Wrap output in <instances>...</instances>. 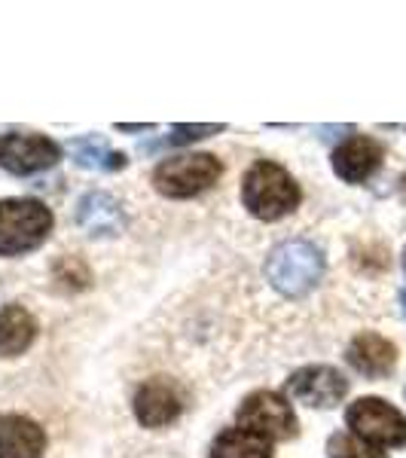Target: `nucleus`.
I'll list each match as a JSON object with an SVG mask.
<instances>
[{
	"label": "nucleus",
	"instance_id": "nucleus-6",
	"mask_svg": "<svg viewBox=\"0 0 406 458\" xmlns=\"http://www.w3.org/2000/svg\"><path fill=\"white\" fill-rule=\"evenodd\" d=\"M239 425L269 440H287L297 434V416L291 403L275 391H257L239 410Z\"/></svg>",
	"mask_w": 406,
	"mask_h": 458
},
{
	"label": "nucleus",
	"instance_id": "nucleus-21",
	"mask_svg": "<svg viewBox=\"0 0 406 458\" xmlns=\"http://www.w3.org/2000/svg\"><path fill=\"white\" fill-rule=\"evenodd\" d=\"M401 193H403V199H406V174L401 177Z\"/></svg>",
	"mask_w": 406,
	"mask_h": 458
},
{
	"label": "nucleus",
	"instance_id": "nucleus-7",
	"mask_svg": "<svg viewBox=\"0 0 406 458\" xmlns=\"http://www.w3.org/2000/svg\"><path fill=\"white\" fill-rule=\"evenodd\" d=\"M62 157V147L43 135H4L0 138V165L13 174H34L55 165Z\"/></svg>",
	"mask_w": 406,
	"mask_h": 458
},
{
	"label": "nucleus",
	"instance_id": "nucleus-18",
	"mask_svg": "<svg viewBox=\"0 0 406 458\" xmlns=\"http://www.w3.org/2000/svg\"><path fill=\"white\" fill-rule=\"evenodd\" d=\"M327 455L330 458H385V453H379V449L370 446L367 440L351 437V434H334L327 443Z\"/></svg>",
	"mask_w": 406,
	"mask_h": 458
},
{
	"label": "nucleus",
	"instance_id": "nucleus-22",
	"mask_svg": "<svg viewBox=\"0 0 406 458\" xmlns=\"http://www.w3.org/2000/svg\"><path fill=\"white\" fill-rule=\"evenodd\" d=\"M401 306H403V315H406V291L401 293Z\"/></svg>",
	"mask_w": 406,
	"mask_h": 458
},
{
	"label": "nucleus",
	"instance_id": "nucleus-3",
	"mask_svg": "<svg viewBox=\"0 0 406 458\" xmlns=\"http://www.w3.org/2000/svg\"><path fill=\"white\" fill-rule=\"evenodd\" d=\"M53 229V211L34 199H6L0 202V254H25L43 245Z\"/></svg>",
	"mask_w": 406,
	"mask_h": 458
},
{
	"label": "nucleus",
	"instance_id": "nucleus-4",
	"mask_svg": "<svg viewBox=\"0 0 406 458\" xmlns=\"http://www.w3.org/2000/svg\"><path fill=\"white\" fill-rule=\"evenodd\" d=\"M224 165L211 153H190V157L165 159L153 172V187L168 199H190L205 193L208 187L217 183Z\"/></svg>",
	"mask_w": 406,
	"mask_h": 458
},
{
	"label": "nucleus",
	"instance_id": "nucleus-1",
	"mask_svg": "<svg viewBox=\"0 0 406 458\" xmlns=\"http://www.w3.org/2000/svg\"><path fill=\"white\" fill-rule=\"evenodd\" d=\"M241 199H245V208L257 220H278L300 205V187L282 165H275V162H257L245 174Z\"/></svg>",
	"mask_w": 406,
	"mask_h": 458
},
{
	"label": "nucleus",
	"instance_id": "nucleus-13",
	"mask_svg": "<svg viewBox=\"0 0 406 458\" xmlns=\"http://www.w3.org/2000/svg\"><path fill=\"white\" fill-rule=\"evenodd\" d=\"M349 364L358 373L370 376V379H379V376H388L394 370L397 349L379 334H360V336H354V343L349 345Z\"/></svg>",
	"mask_w": 406,
	"mask_h": 458
},
{
	"label": "nucleus",
	"instance_id": "nucleus-16",
	"mask_svg": "<svg viewBox=\"0 0 406 458\" xmlns=\"http://www.w3.org/2000/svg\"><path fill=\"white\" fill-rule=\"evenodd\" d=\"M71 153L83 168H98V172H123L125 168L123 153H114L101 138H77L71 141Z\"/></svg>",
	"mask_w": 406,
	"mask_h": 458
},
{
	"label": "nucleus",
	"instance_id": "nucleus-19",
	"mask_svg": "<svg viewBox=\"0 0 406 458\" xmlns=\"http://www.w3.org/2000/svg\"><path fill=\"white\" fill-rule=\"evenodd\" d=\"M226 125L217 123V125H174V135L168 138V144H190V141H199V138H208V135H217V131H224Z\"/></svg>",
	"mask_w": 406,
	"mask_h": 458
},
{
	"label": "nucleus",
	"instance_id": "nucleus-17",
	"mask_svg": "<svg viewBox=\"0 0 406 458\" xmlns=\"http://www.w3.org/2000/svg\"><path fill=\"white\" fill-rule=\"evenodd\" d=\"M53 278L64 291H86L92 276H89V266L80 257H58L53 266Z\"/></svg>",
	"mask_w": 406,
	"mask_h": 458
},
{
	"label": "nucleus",
	"instance_id": "nucleus-15",
	"mask_svg": "<svg viewBox=\"0 0 406 458\" xmlns=\"http://www.w3.org/2000/svg\"><path fill=\"white\" fill-rule=\"evenodd\" d=\"M211 458H272V440L248 428H230L214 443Z\"/></svg>",
	"mask_w": 406,
	"mask_h": 458
},
{
	"label": "nucleus",
	"instance_id": "nucleus-11",
	"mask_svg": "<svg viewBox=\"0 0 406 458\" xmlns=\"http://www.w3.org/2000/svg\"><path fill=\"white\" fill-rule=\"evenodd\" d=\"M77 224L86 229L89 235L98 239H110L120 235L125 226V214L114 196L107 193H86L77 205Z\"/></svg>",
	"mask_w": 406,
	"mask_h": 458
},
{
	"label": "nucleus",
	"instance_id": "nucleus-20",
	"mask_svg": "<svg viewBox=\"0 0 406 458\" xmlns=\"http://www.w3.org/2000/svg\"><path fill=\"white\" fill-rule=\"evenodd\" d=\"M144 129H153L150 123H120V131H144Z\"/></svg>",
	"mask_w": 406,
	"mask_h": 458
},
{
	"label": "nucleus",
	"instance_id": "nucleus-2",
	"mask_svg": "<svg viewBox=\"0 0 406 458\" xmlns=\"http://www.w3.org/2000/svg\"><path fill=\"white\" fill-rule=\"evenodd\" d=\"M324 257L312 242H284L266 260V278L284 297H306L321 282Z\"/></svg>",
	"mask_w": 406,
	"mask_h": 458
},
{
	"label": "nucleus",
	"instance_id": "nucleus-8",
	"mask_svg": "<svg viewBox=\"0 0 406 458\" xmlns=\"http://www.w3.org/2000/svg\"><path fill=\"white\" fill-rule=\"evenodd\" d=\"M287 391L302 403L327 410V406H336L349 394V379L339 370H334V367H302V370H297L287 379Z\"/></svg>",
	"mask_w": 406,
	"mask_h": 458
},
{
	"label": "nucleus",
	"instance_id": "nucleus-23",
	"mask_svg": "<svg viewBox=\"0 0 406 458\" xmlns=\"http://www.w3.org/2000/svg\"><path fill=\"white\" fill-rule=\"evenodd\" d=\"M403 263H406V254H403Z\"/></svg>",
	"mask_w": 406,
	"mask_h": 458
},
{
	"label": "nucleus",
	"instance_id": "nucleus-9",
	"mask_svg": "<svg viewBox=\"0 0 406 458\" xmlns=\"http://www.w3.org/2000/svg\"><path fill=\"white\" fill-rule=\"evenodd\" d=\"M183 410L181 391H177L168 379H150L138 388L135 394V416L138 422L147 428H162L174 422Z\"/></svg>",
	"mask_w": 406,
	"mask_h": 458
},
{
	"label": "nucleus",
	"instance_id": "nucleus-12",
	"mask_svg": "<svg viewBox=\"0 0 406 458\" xmlns=\"http://www.w3.org/2000/svg\"><path fill=\"white\" fill-rule=\"evenodd\" d=\"M382 162V147L373 138H351L334 153V172L349 183L367 181Z\"/></svg>",
	"mask_w": 406,
	"mask_h": 458
},
{
	"label": "nucleus",
	"instance_id": "nucleus-10",
	"mask_svg": "<svg viewBox=\"0 0 406 458\" xmlns=\"http://www.w3.org/2000/svg\"><path fill=\"white\" fill-rule=\"evenodd\" d=\"M47 449L43 428L16 412L0 416V458H40Z\"/></svg>",
	"mask_w": 406,
	"mask_h": 458
},
{
	"label": "nucleus",
	"instance_id": "nucleus-14",
	"mask_svg": "<svg viewBox=\"0 0 406 458\" xmlns=\"http://www.w3.org/2000/svg\"><path fill=\"white\" fill-rule=\"evenodd\" d=\"M37 336V321L31 312L21 306H6L0 309V358H16L34 343Z\"/></svg>",
	"mask_w": 406,
	"mask_h": 458
},
{
	"label": "nucleus",
	"instance_id": "nucleus-5",
	"mask_svg": "<svg viewBox=\"0 0 406 458\" xmlns=\"http://www.w3.org/2000/svg\"><path fill=\"white\" fill-rule=\"evenodd\" d=\"M345 422L354 431V437L379 446H403L406 443V419L385 403L382 397H360L349 406Z\"/></svg>",
	"mask_w": 406,
	"mask_h": 458
}]
</instances>
